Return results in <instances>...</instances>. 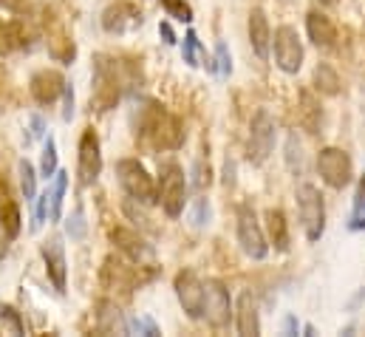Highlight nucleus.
<instances>
[{
    "instance_id": "1",
    "label": "nucleus",
    "mask_w": 365,
    "mask_h": 337,
    "mask_svg": "<svg viewBox=\"0 0 365 337\" xmlns=\"http://www.w3.org/2000/svg\"><path fill=\"white\" fill-rule=\"evenodd\" d=\"M133 134L148 151H179L184 145V122L156 99H142L136 105Z\"/></svg>"
},
{
    "instance_id": "2",
    "label": "nucleus",
    "mask_w": 365,
    "mask_h": 337,
    "mask_svg": "<svg viewBox=\"0 0 365 337\" xmlns=\"http://www.w3.org/2000/svg\"><path fill=\"white\" fill-rule=\"evenodd\" d=\"M133 71H128V66L110 54H96L93 57V83H91V108L105 114L110 108H116V102L122 99V91L133 83Z\"/></svg>"
},
{
    "instance_id": "3",
    "label": "nucleus",
    "mask_w": 365,
    "mask_h": 337,
    "mask_svg": "<svg viewBox=\"0 0 365 337\" xmlns=\"http://www.w3.org/2000/svg\"><path fill=\"white\" fill-rule=\"evenodd\" d=\"M156 193H159L162 210H165L170 218H179L184 213V201H187V178H184V170L179 162H173V159L162 162Z\"/></svg>"
},
{
    "instance_id": "4",
    "label": "nucleus",
    "mask_w": 365,
    "mask_h": 337,
    "mask_svg": "<svg viewBox=\"0 0 365 337\" xmlns=\"http://www.w3.org/2000/svg\"><path fill=\"white\" fill-rule=\"evenodd\" d=\"M116 178L122 184V190L139 201V204H153L159 201V193H156V181L153 176L148 173V168L139 162V159H119L116 162Z\"/></svg>"
},
{
    "instance_id": "5",
    "label": "nucleus",
    "mask_w": 365,
    "mask_h": 337,
    "mask_svg": "<svg viewBox=\"0 0 365 337\" xmlns=\"http://www.w3.org/2000/svg\"><path fill=\"white\" fill-rule=\"evenodd\" d=\"M297 213H300V224L309 241H320L326 233V204H323V193L314 184H300L297 187Z\"/></svg>"
},
{
    "instance_id": "6",
    "label": "nucleus",
    "mask_w": 365,
    "mask_h": 337,
    "mask_svg": "<svg viewBox=\"0 0 365 337\" xmlns=\"http://www.w3.org/2000/svg\"><path fill=\"white\" fill-rule=\"evenodd\" d=\"M235 233H238V244L247 258L252 261H264L269 255V244H267V233L255 216V210L250 204H241L235 213Z\"/></svg>"
},
{
    "instance_id": "7",
    "label": "nucleus",
    "mask_w": 365,
    "mask_h": 337,
    "mask_svg": "<svg viewBox=\"0 0 365 337\" xmlns=\"http://www.w3.org/2000/svg\"><path fill=\"white\" fill-rule=\"evenodd\" d=\"M274 151V119L269 111H258L250 122V142H247V159L250 165H264Z\"/></svg>"
},
{
    "instance_id": "8",
    "label": "nucleus",
    "mask_w": 365,
    "mask_h": 337,
    "mask_svg": "<svg viewBox=\"0 0 365 337\" xmlns=\"http://www.w3.org/2000/svg\"><path fill=\"white\" fill-rule=\"evenodd\" d=\"M272 46H274V66H277L283 74H297L300 66H303V43H300L297 29H292V26H277V29H274Z\"/></svg>"
},
{
    "instance_id": "9",
    "label": "nucleus",
    "mask_w": 365,
    "mask_h": 337,
    "mask_svg": "<svg viewBox=\"0 0 365 337\" xmlns=\"http://www.w3.org/2000/svg\"><path fill=\"white\" fill-rule=\"evenodd\" d=\"M317 170L323 176V181L334 190H343L349 187L351 176H354V165H351V156L343 151V148H323L317 154Z\"/></svg>"
},
{
    "instance_id": "10",
    "label": "nucleus",
    "mask_w": 365,
    "mask_h": 337,
    "mask_svg": "<svg viewBox=\"0 0 365 337\" xmlns=\"http://www.w3.org/2000/svg\"><path fill=\"white\" fill-rule=\"evenodd\" d=\"M204 321L212 326V329H224L230 326L232 321V301H230V292L221 281L210 278L204 281Z\"/></svg>"
},
{
    "instance_id": "11",
    "label": "nucleus",
    "mask_w": 365,
    "mask_h": 337,
    "mask_svg": "<svg viewBox=\"0 0 365 337\" xmlns=\"http://www.w3.org/2000/svg\"><path fill=\"white\" fill-rule=\"evenodd\" d=\"M102 173V148L93 128H86L77 145V178L83 187H91Z\"/></svg>"
},
{
    "instance_id": "12",
    "label": "nucleus",
    "mask_w": 365,
    "mask_h": 337,
    "mask_svg": "<svg viewBox=\"0 0 365 337\" xmlns=\"http://www.w3.org/2000/svg\"><path fill=\"white\" fill-rule=\"evenodd\" d=\"M176 298L182 303V309L187 312V318L201 321L204 318V281L192 272V269H182L176 275Z\"/></svg>"
},
{
    "instance_id": "13",
    "label": "nucleus",
    "mask_w": 365,
    "mask_h": 337,
    "mask_svg": "<svg viewBox=\"0 0 365 337\" xmlns=\"http://www.w3.org/2000/svg\"><path fill=\"white\" fill-rule=\"evenodd\" d=\"M142 23H145L142 9H136V6L128 3V0L110 3V6L102 11V29H105L108 34H128V31L139 29Z\"/></svg>"
},
{
    "instance_id": "14",
    "label": "nucleus",
    "mask_w": 365,
    "mask_h": 337,
    "mask_svg": "<svg viewBox=\"0 0 365 337\" xmlns=\"http://www.w3.org/2000/svg\"><path fill=\"white\" fill-rule=\"evenodd\" d=\"M110 241L116 244L119 253L125 255L128 261H133V263H142V266H153V263H156L153 247H150L139 233H133V230H128V227H113V230H110Z\"/></svg>"
},
{
    "instance_id": "15",
    "label": "nucleus",
    "mask_w": 365,
    "mask_h": 337,
    "mask_svg": "<svg viewBox=\"0 0 365 337\" xmlns=\"http://www.w3.org/2000/svg\"><path fill=\"white\" fill-rule=\"evenodd\" d=\"M139 269H142V263H133V261L125 263V261L110 255L105 261V266H102V286L105 289H125V292H130V289H136L142 283Z\"/></svg>"
},
{
    "instance_id": "16",
    "label": "nucleus",
    "mask_w": 365,
    "mask_h": 337,
    "mask_svg": "<svg viewBox=\"0 0 365 337\" xmlns=\"http://www.w3.org/2000/svg\"><path fill=\"white\" fill-rule=\"evenodd\" d=\"M40 255L46 261V275L48 281L54 283L57 292H66V283H68V263H66V247H63V238L60 236H51L43 241Z\"/></svg>"
},
{
    "instance_id": "17",
    "label": "nucleus",
    "mask_w": 365,
    "mask_h": 337,
    "mask_svg": "<svg viewBox=\"0 0 365 337\" xmlns=\"http://www.w3.org/2000/svg\"><path fill=\"white\" fill-rule=\"evenodd\" d=\"M66 85L68 83H66V77H63L60 71H54V69H40V71L31 74L29 91H31V96H34L40 105H51V102H57V99L63 96Z\"/></svg>"
},
{
    "instance_id": "18",
    "label": "nucleus",
    "mask_w": 365,
    "mask_h": 337,
    "mask_svg": "<svg viewBox=\"0 0 365 337\" xmlns=\"http://www.w3.org/2000/svg\"><path fill=\"white\" fill-rule=\"evenodd\" d=\"M235 329L241 337H258L261 335V315H258V301L252 292H244L238 298V312H235Z\"/></svg>"
},
{
    "instance_id": "19",
    "label": "nucleus",
    "mask_w": 365,
    "mask_h": 337,
    "mask_svg": "<svg viewBox=\"0 0 365 337\" xmlns=\"http://www.w3.org/2000/svg\"><path fill=\"white\" fill-rule=\"evenodd\" d=\"M250 43H252V51L258 54V60H269L272 29H269V20H267L264 9H252L250 11Z\"/></svg>"
},
{
    "instance_id": "20",
    "label": "nucleus",
    "mask_w": 365,
    "mask_h": 337,
    "mask_svg": "<svg viewBox=\"0 0 365 337\" xmlns=\"http://www.w3.org/2000/svg\"><path fill=\"white\" fill-rule=\"evenodd\" d=\"M306 34L317 49H331L337 43V29L323 11H309L306 14Z\"/></svg>"
},
{
    "instance_id": "21",
    "label": "nucleus",
    "mask_w": 365,
    "mask_h": 337,
    "mask_svg": "<svg viewBox=\"0 0 365 337\" xmlns=\"http://www.w3.org/2000/svg\"><path fill=\"white\" fill-rule=\"evenodd\" d=\"M20 221H23V218H20V207H17V201L11 198L9 184L0 178V227L6 230L9 241L20 236Z\"/></svg>"
},
{
    "instance_id": "22",
    "label": "nucleus",
    "mask_w": 365,
    "mask_h": 337,
    "mask_svg": "<svg viewBox=\"0 0 365 337\" xmlns=\"http://www.w3.org/2000/svg\"><path fill=\"white\" fill-rule=\"evenodd\" d=\"M320 119H323V111H320V102L314 99V94H312V91H300L297 122H300L309 134H317V131H320Z\"/></svg>"
},
{
    "instance_id": "23",
    "label": "nucleus",
    "mask_w": 365,
    "mask_h": 337,
    "mask_svg": "<svg viewBox=\"0 0 365 337\" xmlns=\"http://www.w3.org/2000/svg\"><path fill=\"white\" fill-rule=\"evenodd\" d=\"M267 236L274 244L277 253H286L289 250V221L283 216V210H269L267 213Z\"/></svg>"
},
{
    "instance_id": "24",
    "label": "nucleus",
    "mask_w": 365,
    "mask_h": 337,
    "mask_svg": "<svg viewBox=\"0 0 365 337\" xmlns=\"http://www.w3.org/2000/svg\"><path fill=\"white\" fill-rule=\"evenodd\" d=\"M66 190H68V173H66V170H57L51 187H48V221H60V218H63V198H66Z\"/></svg>"
},
{
    "instance_id": "25",
    "label": "nucleus",
    "mask_w": 365,
    "mask_h": 337,
    "mask_svg": "<svg viewBox=\"0 0 365 337\" xmlns=\"http://www.w3.org/2000/svg\"><path fill=\"white\" fill-rule=\"evenodd\" d=\"M48 54L57 60V63H71L77 49H74V40L66 34V29H57V31H48Z\"/></svg>"
},
{
    "instance_id": "26",
    "label": "nucleus",
    "mask_w": 365,
    "mask_h": 337,
    "mask_svg": "<svg viewBox=\"0 0 365 337\" xmlns=\"http://www.w3.org/2000/svg\"><path fill=\"white\" fill-rule=\"evenodd\" d=\"M182 57L190 69H198V66L207 60V51H204V46H201V40H198L195 31H187V34H184Z\"/></svg>"
},
{
    "instance_id": "27",
    "label": "nucleus",
    "mask_w": 365,
    "mask_h": 337,
    "mask_svg": "<svg viewBox=\"0 0 365 337\" xmlns=\"http://www.w3.org/2000/svg\"><path fill=\"white\" fill-rule=\"evenodd\" d=\"M314 88H317L320 94H329V96L340 94V77H337V71H334L331 66L320 63V66L314 69Z\"/></svg>"
},
{
    "instance_id": "28",
    "label": "nucleus",
    "mask_w": 365,
    "mask_h": 337,
    "mask_svg": "<svg viewBox=\"0 0 365 337\" xmlns=\"http://www.w3.org/2000/svg\"><path fill=\"white\" fill-rule=\"evenodd\" d=\"M210 71H215L221 80H227L232 74V54H230V49H227L224 40L215 43V60L210 63Z\"/></svg>"
},
{
    "instance_id": "29",
    "label": "nucleus",
    "mask_w": 365,
    "mask_h": 337,
    "mask_svg": "<svg viewBox=\"0 0 365 337\" xmlns=\"http://www.w3.org/2000/svg\"><path fill=\"white\" fill-rule=\"evenodd\" d=\"M17 173H20V190H23V198H26V201H34V198H37V173H34V168H31L26 159H20Z\"/></svg>"
},
{
    "instance_id": "30",
    "label": "nucleus",
    "mask_w": 365,
    "mask_h": 337,
    "mask_svg": "<svg viewBox=\"0 0 365 337\" xmlns=\"http://www.w3.org/2000/svg\"><path fill=\"white\" fill-rule=\"evenodd\" d=\"M349 230L351 233L365 230V176L360 178V187H357V196H354V210L349 216Z\"/></svg>"
},
{
    "instance_id": "31",
    "label": "nucleus",
    "mask_w": 365,
    "mask_h": 337,
    "mask_svg": "<svg viewBox=\"0 0 365 337\" xmlns=\"http://www.w3.org/2000/svg\"><path fill=\"white\" fill-rule=\"evenodd\" d=\"M125 332H128V335H148V337L162 335L159 323H156L153 318H148V315H142V318H130V321L125 323Z\"/></svg>"
},
{
    "instance_id": "32",
    "label": "nucleus",
    "mask_w": 365,
    "mask_h": 337,
    "mask_svg": "<svg viewBox=\"0 0 365 337\" xmlns=\"http://www.w3.org/2000/svg\"><path fill=\"white\" fill-rule=\"evenodd\" d=\"M57 173V142L48 136L46 145H43V159H40V176L43 178H51Z\"/></svg>"
},
{
    "instance_id": "33",
    "label": "nucleus",
    "mask_w": 365,
    "mask_h": 337,
    "mask_svg": "<svg viewBox=\"0 0 365 337\" xmlns=\"http://www.w3.org/2000/svg\"><path fill=\"white\" fill-rule=\"evenodd\" d=\"M162 6L168 11V17H173L179 23H192V6L190 3H184V0H162Z\"/></svg>"
},
{
    "instance_id": "34",
    "label": "nucleus",
    "mask_w": 365,
    "mask_h": 337,
    "mask_svg": "<svg viewBox=\"0 0 365 337\" xmlns=\"http://www.w3.org/2000/svg\"><path fill=\"white\" fill-rule=\"evenodd\" d=\"M66 233H68L74 241H80V238L86 236V213H83V207H77V210L68 216V221H66Z\"/></svg>"
},
{
    "instance_id": "35",
    "label": "nucleus",
    "mask_w": 365,
    "mask_h": 337,
    "mask_svg": "<svg viewBox=\"0 0 365 337\" xmlns=\"http://www.w3.org/2000/svg\"><path fill=\"white\" fill-rule=\"evenodd\" d=\"M99 309H102V312H99V318H102L99 329H102V332H113V329L119 326V309H116L113 303H102Z\"/></svg>"
},
{
    "instance_id": "36",
    "label": "nucleus",
    "mask_w": 365,
    "mask_h": 337,
    "mask_svg": "<svg viewBox=\"0 0 365 337\" xmlns=\"http://www.w3.org/2000/svg\"><path fill=\"white\" fill-rule=\"evenodd\" d=\"M0 321H3L14 335H23V332H26V326H23V321H20V312L11 309V306H0Z\"/></svg>"
},
{
    "instance_id": "37",
    "label": "nucleus",
    "mask_w": 365,
    "mask_h": 337,
    "mask_svg": "<svg viewBox=\"0 0 365 337\" xmlns=\"http://www.w3.org/2000/svg\"><path fill=\"white\" fill-rule=\"evenodd\" d=\"M286 162H289V168L292 170H303V156H300V142H297V136H289V142H286Z\"/></svg>"
},
{
    "instance_id": "38",
    "label": "nucleus",
    "mask_w": 365,
    "mask_h": 337,
    "mask_svg": "<svg viewBox=\"0 0 365 337\" xmlns=\"http://www.w3.org/2000/svg\"><path fill=\"white\" fill-rule=\"evenodd\" d=\"M48 218V190L37 196V210H34V230Z\"/></svg>"
},
{
    "instance_id": "39",
    "label": "nucleus",
    "mask_w": 365,
    "mask_h": 337,
    "mask_svg": "<svg viewBox=\"0 0 365 337\" xmlns=\"http://www.w3.org/2000/svg\"><path fill=\"white\" fill-rule=\"evenodd\" d=\"M210 221V204H207V198H198L195 201V216H192V224L195 227H204Z\"/></svg>"
},
{
    "instance_id": "40",
    "label": "nucleus",
    "mask_w": 365,
    "mask_h": 337,
    "mask_svg": "<svg viewBox=\"0 0 365 337\" xmlns=\"http://www.w3.org/2000/svg\"><path fill=\"white\" fill-rule=\"evenodd\" d=\"M210 168L204 170V162H195V178H192V184H195V190H204V187H210Z\"/></svg>"
},
{
    "instance_id": "41",
    "label": "nucleus",
    "mask_w": 365,
    "mask_h": 337,
    "mask_svg": "<svg viewBox=\"0 0 365 337\" xmlns=\"http://www.w3.org/2000/svg\"><path fill=\"white\" fill-rule=\"evenodd\" d=\"M63 96H66V108H63V119L68 122V119L74 116V88H71V85H66V91H63Z\"/></svg>"
},
{
    "instance_id": "42",
    "label": "nucleus",
    "mask_w": 365,
    "mask_h": 337,
    "mask_svg": "<svg viewBox=\"0 0 365 337\" xmlns=\"http://www.w3.org/2000/svg\"><path fill=\"white\" fill-rule=\"evenodd\" d=\"M43 134H46V122H43V116H31V131H29V139H26V142L40 139Z\"/></svg>"
},
{
    "instance_id": "43",
    "label": "nucleus",
    "mask_w": 365,
    "mask_h": 337,
    "mask_svg": "<svg viewBox=\"0 0 365 337\" xmlns=\"http://www.w3.org/2000/svg\"><path fill=\"white\" fill-rule=\"evenodd\" d=\"M159 34H162V40H165L168 46H176V31H173L170 23H159Z\"/></svg>"
},
{
    "instance_id": "44",
    "label": "nucleus",
    "mask_w": 365,
    "mask_h": 337,
    "mask_svg": "<svg viewBox=\"0 0 365 337\" xmlns=\"http://www.w3.org/2000/svg\"><path fill=\"white\" fill-rule=\"evenodd\" d=\"M283 332H286V335H297V332H300V323H297L294 315H286V321H283Z\"/></svg>"
},
{
    "instance_id": "45",
    "label": "nucleus",
    "mask_w": 365,
    "mask_h": 337,
    "mask_svg": "<svg viewBox=\"0 0 365 337\" xmlns=\"http://www.w3.org/2000/svg\"><path fill=\"white\" fill-rule=\"evenodd\" d=\"M6 238H9V236H6V230L0 227V258L6 255Z\"/></svg>"
},
{
    "instance_id": "46",
    "label": "nucleus",
    "mask_w": 365,
    "mask_h": 337,
    "mask_svg": "<svg viewBox=\"0 0 365 337\" xmlns=\"http://www.w3.org/2000/svg\"><path fill=\"white\" fill-rule=\"evenodd\" d=\"M323 3H326V6H334V3H340V0H323Z\"/></svg>"
}]
</instances>
